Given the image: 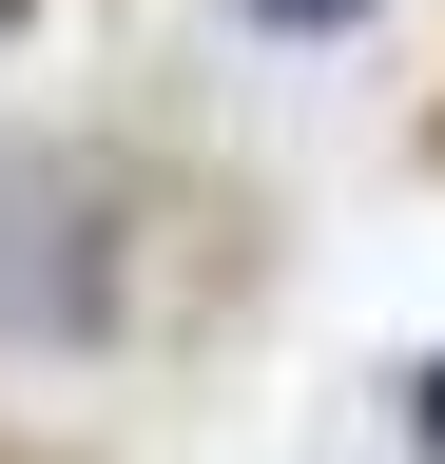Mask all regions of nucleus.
<instances>
[{
    "label": "nucleus",
    "instance_id": "nucleus-4",
    "mask_svg": "<svg viewBox=\"0 0 445 464\" xmlns=\"http://www.w3.org/2000/svg\"><path fill=\"white\" fill-rule=\"evenodd\" d=\"M426 174H445V97H426Z\"/></svg>",
    "mask_w": 445,
    "mask_h": 464
},
{
    "label": "nucleus",
    "instance_id": "nucleus-5",
    "mask_svg": "<svg viewBox=\"0 0 445 464\" xmlns=\"http://www.w3.org/2000/svg\"><path fill=\"white\" fill-rule=\"evenodd\" d=\"M20 20H39V0H0V39H20Z\"/></svg>",
    "mask_w": 445,
    "mask_h": 464
},
{
    "label": "nucleus",
    "instance_id": "nucleus-3",
    "mask_svg": "<svg viewBox=\"0 0 445 464\" xmlns=\"http://www.w3.org/2000/svg\"><path fill=\"white\" fill-rule=\"evenodd\" d=\"M407 445L445 464V348H426V368H407Z\"/></svg>",
    "mask_w": 445,
    "mask_h": 464
},
{
    "label": "nucleus",
    "instance_id": "nucleus-1",
    "mask_svg": "<svg viewBox=\"0 0 445 464\" xmlns=\"http://www.w3.org/2000/svg\"><path fill=\"white\" fill-rule=\"evenodd\" d=\"M136 329V194L78 136H0V348L78 368Z\"/></svg>",
    "mask_w": 445,
    "mask_h": 464
},
{
    "label": "nucleus",
    "instance_id": "nucleus-2",
    "mask_svg": "<svg viewBox=\"0 0 445 464\" xmlns=\"http://www.w3.org/2000/svg\"><path fill=\"white\" fill-rule=\"evenodd\" d=\"M233 20H252V39H368L387 0H233Z\"/></svg>",
    "mask_w": 445,
    "mask_h": 464
}]
</instances>
